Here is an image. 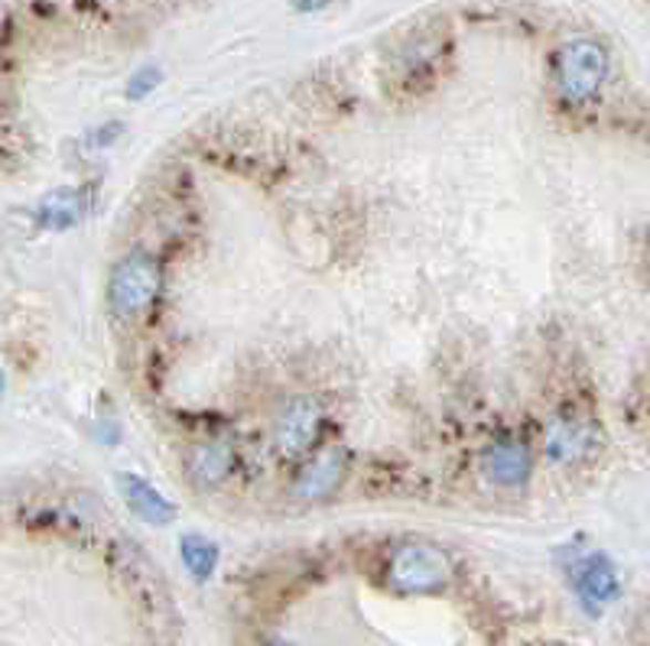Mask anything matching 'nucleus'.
Returning a JSON list of instances; mask_svg holds the SVG:
<instances>
[{
  "mask_svg": "<svg viewBox=\"0 0 650 646\" xmlns=\"http://www.w3.org/2000/svg\"><path fill=\"white\" fill-rule=\"evenodd\" d=\"M452 579L450 555L433 543H406L391 559V585L398 592H440Z\"/></svg>",
  "mask_w": 650,
  "mask_h": 646,
  "instance_id": "obj_2",
  "label": "nucleus"
},
{
  "mask_svg": "<svg viewBox=\"0 0 650 646\" xmlns=\"http://www.w3.org/2000/svg\"><path fill=\"white\" fill-rule=\"evenodd\" d=\"M179 552H183V562H186V569L205 582L208 575H211V569H215V559H218V549L211 546L208 540H202V536H186L183 543H179Z\"/></svg>",
  "mask_w": 650,
  "mask_h": 646,
  "instance_id": "obj_11",
  "label": "nucleus"
},
{
  "mask_svg": "<svg viewBox=\"0 0 650 646\" xmlns=\"http://www.w3.org/2000/svg\"><path fill=\"white\" fill-rule=\"evenodd\" d=\"M117 481H121V494H124V500L131 503V510H134L141 520H147V523H169V520L176 517V507L163 498L156 488H151L144 478H137V475H121Z\"/></svg>",
  "mask_w": 650,
  "mask_h": 646,
  "instance_id": "obj_6",
  "label": "nucleus"
},
{
  "mask_svg": "<svg viewBox=\"0 0 650 646\" xmlns=\"http://www.w3.org/2000/svg\"><path fill=\"white\" fill-rule=\"evenodd\" d=\"M592 433L576 419H556L547 433V455L553 461H576L589 448Z\"/></svg>",
  "mask_w": 650,
  "mask_h": 646,
  "instance_id": "obj_10",
  "label": "nucleus"
},
{
  "mask_svg": "<svg viewBox=\"0 0 650 646\" xmlns=\"http://www.w3.org/2000/svg\"><path fill=\"white\" fill-rule=\"evenodd\" d=\"M235 458H231V448L221 446V442H208L199 446L189 458V475L199 488H211V485H221L231 471Z\"/></svg>",
  "mask_w": 650,
  "mask_h": 646,
  "instance_id": "obj_8",
  "label": "nucleus"
},
{
  "mask_svg": "<svg viewBox=\"0 0 650 646\" xmlns=\"http://www.w3.org/2000/svg\"><path fill=\"white\" fill-rule=\"evenodd\" d=\"M40 218L50 225V228H69L75 218H79V201L72 199V192H59L50 196L40 208Z\"/></svg>",
  "mask_w": 650,
  "mask_h": 646,
  "instance_id": "obj_12",
  "label": "nucleus"
},
{
  "mask_svg": "<svg viewBox=\"0 0 650 646\" xmlns=\"http://www.w3.org/2000/svg\"><path fill=\"white\" fill-rule=\"evenodd\" d=\"M579 595L592 611L618 595V579H615V569L608 565V559L596 555L579 569Z\"/></svg>",
  "mask_w": 650,
  "mask_h": 646,
  "instance_id": "obj_9",
  "label": "nucleus"
},
{
  "mask_svg": "<svg viewBox=\"0 0 650 646\" xmlns=\"http://www.w3.org/2000/svg\"><path fill=\"white\" fill-rule=\"evenodd\" d=\"M0 390H3V381H0Z\"/></svg>",
  "mask_w": 650,
  "mask_h": 646,
  "instance_id": "obj_15",
  "label": "nucleus"
},
{
  "mask_svg": "<svg viewBox=\"0 0 650 646\" xmlns=\"http://www.w3.org/2000/svg\"><path fill=\"white\" fill-rule=\"evenodd\" d=\"M485 471L495 485L504 488H517L527 481L530 475V451L520 442H498L485 458Z\"/></svg>",
  "mask_w": 650,
  "mask_h": 646,
  "instance_id": "obj_7",
  "label": "nucleus"
},
{
  "mask_svg": "<svg viewBox=\"0 0 650 646\" xmlns=\"http://www.w3.org/2000/svg\"><path fill=\"white\" fill-rule=\"evenodd\" d=\"M322 3H326V0H297L300 10H316V7H322Z\"/></svg>",
  "mask_w": 650,
  "mask_h": 646,
  "instance_id": "obj_14",
  "label": "nucleus"
},
{
  "mask_svg": "<svg viewBox=\"0 0 650 646\" xmlns=\"http://www.w3.org/2000/svg\"><path fill=\"white\" fill-rule=\"evenodd\" d=\"M345 475V455L339 448H329L322 455H316L306 468H302L300 481H297V494L302 500H319L332 494L339 488Z\"/></svg>",
  "mask_w": 650,
  "mask_h": 646,
  "instance_id": "obj_5",
  "label": "nucleus"
},
{
  "mask_svg": "<svg viewBox=\"0 0 650 646\" xmlns=\"http://www.w3.org/2000/svg\"><path fill=\"white\" fill-rule=\"evenodd\" d=\"M608 79V52L596 40H572L559 50L556 82L569 101H592Z\"/></svg>",
  "mask_w": 650,
  "mask_h": 646,
  "instance_id": "obj_1",
  "label": "nucleus"
},
{
  "mask_svg": "<svg viewBox=\"0 0 650 646\" xmlns=\"http://www.w3.org/2000/svg\"><path fill=\"white\" fill-rule=\"evenodd\" d=\"M156 85H159V72L147 65V69H141V72L131 79V88H127V92H131V98H144V95H151Z\"/></svg>",
  "mask_w": 650,
  "mask_h": 646,
  "instance_id": "obj_13",
  "label": "nucleus"
},
{
  "mask_svg": "<svg viewBox=\"0 0 650 646\" xmlns=\"http://www.w3.org/2000/svg\"><path fill=\"white\" fill-rule=\"evenodd\" d=\"M156 293H159V263L151 253H131L114 267L111 290H107L114 315L121 319L141 315L156 299Z\"/></svg>",
  "mask_w": 650,
  "mask_h": 646,
  "instance_id": "obj_3",
  "label": "nucleus"
},
{
  "mask_svg": "<svg viewBox=\"0 0 650 646\" xmlns=\"http://www.w3.org/2000/svg\"><path fill=\"white\" fill-rule=\"evenodd\" d=\"M319 426H322V406L319 399L312 397H297L290 399L277 419V448L287 455V458H297L302 451H309V446L316 442L319 436Z\"/></svg>",
  "mask_w": 650,
  "mask_h": 646,
  "instance_id": "obj_4",
  "label": "nucleus"
}]
</instances>
